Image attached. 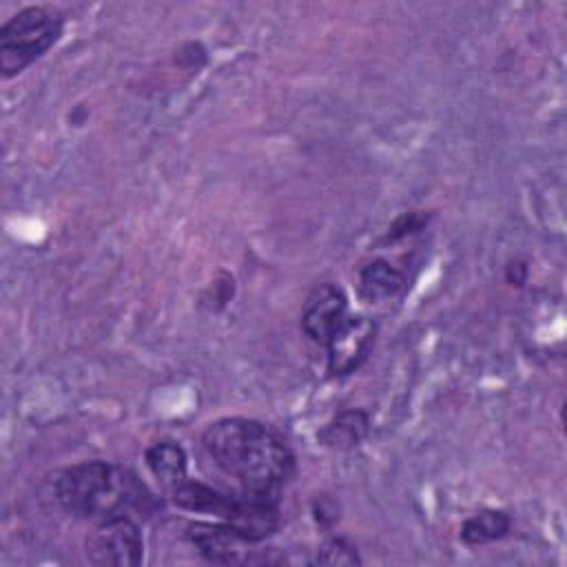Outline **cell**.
I'll return each mask as SVG.
<instances>
[{
	"mask_svg": "<svg viewBox=\"0 0 567 567\" xmlns=\"http://www.w3.org/2000/svg\"><path fill=\"white\" fill-rule=\"evenodd\" d=\"M202 445L213 463L230 476L244 494L279 501L284 485L297 470L288 443L257 419H219L204 430Z\"/></svg>",
	"mask_w": 567,
	"mask_h": 567,
	"instance_id": "6da1fadb",
	"label": "cell"
},
{
	"mask_svg": "<svg viewBox=\"0 0 567 567\" xmlns=\"http://www.w3.org/2000/svg\"><path fill=\"white\" fill-rule=\"evenodd\" d=\"M53 489L62 509L82 518L131 516L153 505V494L131 470L104 461H84L62 470Z\"/></svg>",
	"mask_w": 567,
	"mask_h": 567,
	"instance_id": "7a4b0ae2",
	"label": "cell"
},
{
	"mask_svg": "<svg viewBox=\"0 0 567 567\" xmlns=\"http://www.w3.org/2000/svg\"><path fill=\"white\" fill-rule=\"evenodd\" d=\"M64 20L51 7H27L0 27V71L13 78L42 58L62 35Z\"/></svg>",
	"mask_w": 567,
	"mask_h": 567,
	"instance_id": "3957f363",
	"label": "cell"
},
{
	"mask_svg": "<svg viewBox=\"0 0 567 567\" xmlns=\"http://www.w3.org/2000/svg\"><path fill=\"white\" fill-rule=\"evenodd\" d=\"M86 558L97 567H135L144 556V540L131 516H111L97 520L86 538Z\"/></svg>",
	"mask_w": 567,
	"mask_h": 567,
	"instance_id": "277c9868",
	"label": "cell"
},
{
	"mask_svg": "<svg viewBox=\"0 0 567 567\" xmlns=\"http://www.w3.org/2000/svg\"><path fill=\"white\" fill-rule=\"evenodd\" d=\"M377 337V323L363 315L346 317V321L326 341L330 377H346L368 359Z\"/></svg>",
	"mask_w": 567,
	"mask_h": 567,
	"instance_id": "5b68a950",
	"label": "cell"
},
{
	"mask_svg": "<svg viewBox=\"0 0 567 567\" xmlns=\"http://www.w3.org/2000/svg\"><path fill=\"white\" fill-rule=\"evenodd\" d=\"M348 317V297L341 286L332 281L317 284L301 308V330L315 343L326 346L330 334Z\"/></svg>",
	"mask_w": 567,
	"mask_h": 567,
	"instance_id": "8992f818",
	"label": "cell"
},
{
	"mask_svg": "<svg viewBox=\"0 0 567 567\" xmlns=\"http://www.w3.org/2000/svg\"><path fill=\"white\" fill-rule=\"evenodd\" d=\"M186 538L190 545L210 563L219 565H241V563H257V556L250 554V545L246 538H241L230 525L224 520L219 523H188Z\"/></svg>",
	"mask_w": 567,
	"mask_h": 567,
	"instance_id": "52a82bcc",
	"label": "cell"
},
{
	"mask_svg": "<svg viewBox=\"0 0 567 567\" xmlns=\"http://www.w3.org/2000/svg\"><path fill=\"white\" fill-rule=\"evenodd\" d=\"M370 434V416L365 410L346 408L337 412L319 432L317 439L321 445L332 450L357 447Z\"/></svg>",
	"mask_w": 567,
	"mask_h": 567,
	"instance_id": "ba28073f",
	"label": "cell"
},
{
	"mask_svg": "<svg viewBox=\"0 0 567 567\" xmlns=\"http://www.w3.org/2000/svg\"><path fill=\"white\" fill-rule=\"evenodd\" d=\"M171 501L179 509L195 512V514H213L219 520H224L233 505V494H224L206 483L184 478L179 485L171 489Z\"/></svg>",
	"mask_w": 567,
	"mask_h": 567,
	"instance_id": "9c48e42d",
	"label": "cell"
},
{
	"mask_svg": "<svg viewBox=\"0 0 567 567\" xmlns=\"http://www.w3.org/2000/svg\"><path fill=\"white\" fill-rule=\"evenodd\" d=\"M144 463L153 478H157V483L168 492L186 478L188 456L186 450L175 441L166 439L148 445L144 452Z\"/></svg>",
	"mask_w": 567,
	"mask_h": 567,
	"instance_id": "30bf717a",
	"label": "cell"
},
{
	"mask_svg": "<svg viewBox=\"0 0 567 567\" xmlns=\"http://www.w3.org/2000/svg\"><path fill=\"white\" fill-rule=\"evenodd\" d=\"M405 286V277L385 259H374L359 275V292L368 301L390 299Z\"/></svg>",
	"mask_w": 567,
	"mask_h": 567,
	"instance_id": "8fae6325",
	"label": "cell"
},
{
	"mask_svg": "<svg viewBox=\"0 0 567 567\" xmlns=\"http://www.w3.org/2000/svg\"><path fill=\"white\" fill-rule=\"evenodd\" d=\"M512 527L509 516L503 509H483L461 525V540L465 545H485L503 538Z\"/></svg>",
	"mask_w": 567,
	"mask_h": 567,
	"instance_id": "7c38bea8",
	"label": "cell"
},
{
	"mask_svg": "<svg viewBox=\"0 0 567 567\" xmlns=\"http://www.w3.org/2000/svg\"><path fill=\"white\" fill-rule=\"evenodd\" d=\"M315 563H319V565H359L361 558H359L357 547L350 540L334 536V538H328L317 549Z\"/></svg>",
	"mask_w": 567,
	"mask_h": 567,
	"instance_id": "4fadbf2b",
	"label": "cell"
},
{
	"mask_svg": "<svg viewBox=\"0 0 567 567\" xmlns=\"http://www.w3.org/2000/svg\"><path fill=\"white\" fill-rule=\"evenodd\" d=\"M427 224V215L421 213V210H414V213H405L401 215L390 228H388V239L394 241V239H403L416 230H421L423 226Z\"/></svg>",
	"mask_w": 567,
	"mask_h": 567,
	"instance_id": "5bb4252c",
	"label": "cell"
},
{
	"mask_svg": "<svg viewBox=\"0 0 567 567\" xmlns=\"http://www.w3.org/2000/svg\"><path fill=\"white\" fill-rule=\"evenodd\" d=\"M527 264L520 261V259H514L505 266V281L509 286H523L527 281Z\"/></svg>",
	"mask_w": 567,
	"mask_h": 567,
	"instance_id": "9a60e30c",
	"label": "cell"
}]
</instances>
